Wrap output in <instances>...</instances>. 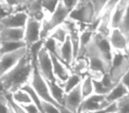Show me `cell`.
Returning a JSON list of instances; mask_svg holds the SVG:
<instances>
[{"mask_svg": "<svg viewBox=\"0 0 129 113\" xmlns=\"http://www.w3.org/2000/svg\"><path fill=\"white\" fill-rule=\"evenodd\" d=\"M32 74V59L29 52H27V55L13 69L1 76L2 91L6 94L13 95L18 90L22 89L26 85L30 83Z\"/></svg>", "mask_w": 129, "mask_h": 113, "instance_id": "1", "label": "cell"}, {"mask_svg": "<svg viewBox=\"0 0 129 113\" xmlns=\"http://www.w3.org/2000/svg\"><path fill=\"white\" fill-rule=\"evenodd\" d=\"M69 14L70 10L64 6L62 1H60L55 11L50 14H47L46 18L43 20L42 27V40H45L56 27L64 24L68 19Z\"/></svg>", "mask_w": 129, "mask_h": 113, "instance_id": "2", "label": "cell"}, {"mask_svg": "<svg viewBox=\"0 0 129 113\" xmlns=\"http://www.w3.org/2000/svg\"><path fill=\"white\" fill-rule=\"evenodd\" d=\"M84 58L88 61L89 70L101 71L104 73H109L111 70V62L109 61L100 51L98 47L92 38L85 50Z\"/></svg>", "mask_w": 129, "mask_h": 113, "instance_id": "3", "label": "cell"}, {"mask_svg": "<svg viewBox=\"0 0 129 113\" xmlns=\"http://www.w3.org/2000/svg\"><path fill=\"white\" fill-rule=\"evenodd\" d=\"M69 19L76 21L80 28L83 29L87 26L91 25L95 21V11L89 0L84 3H80L75 8L70 12Z\"/></svg>", "mask_w": 129, "mask_h": 113, "instance_id": "4", "label": "cell"}, {"mask_svg": "<svg viewBox=\"0 0 129 113\" xmlns=\"http://www.w3.org/2000/svg\"><path fill=\"white\" fill-rule=\"evenodd\" d=\"M129 70V58L126 53L113 51L110 76L115 84H118Z\"/></svg>", "mask_w": 129, "mask_h": 113, "instance_id": "5", "label": "cell"}, {"mask_svg": "<svg viewBox=\"0 0 129 113\" xmlns=\"http://www.w3.org/2000/svg\"><path fill=\"white\" fill-rule=\"evenodd\" d=\"M37 66L40 73L42 74L46 81H56V78L53 72V64H52L51 56L49 51L44 48H42L38 54Z\"/></svg>", "mask_w": 129, "mask_h": 113, "instance_id": "6", "label": "cell"}, {"mask_svg": "<svg viewBox=\"0 0 129 113\" xmlns=\"http://www.w3.org/2000/svg\"><path fill=\"white\" fill-rule=\"evenodd\" d=\"M42 27L43 22L32 17H29L25 27L24 42L28 50L33 44L42 40Z\"/></svg>", "mask_w": 129, "mask_h": 113, "instance_id": "7", "label": "cell"}, {"mask_svg": "<svg viewBox=\"0 0 129 113\" xmlns=\"http://www.w3.org/2000/svg\"><path fill=\"white\" fill-rule=\"evenodd\" d=\"M28 52L27 48H23L16 51L1 55L0 60V76L4 75L6 72L13 69Z\"/></svg>", "mask_w": 129, "mask_h": 113, "instance_id": "8", "label": "cell"}, {"mask_svg": "<svg viewBox=\"0 0 129 113\" xmlns=\"http://www.w3.org/2000/svg\"><path fill=\"white\" fill-rule=\"evenodd\" d=\"M109 105L110 103L106 100V95L94 94L91 96L84 99L80 108L79 113L95 112V111L105 109Z\"/></svg>", "mask_w": 129, "mask_h": 113, "instance_id": "9", "label": "cell"}, {"mask_svg": "<svg viewBox=\"0 0 129 113\" xmlns=\"http://www.w3.org/2000/svg\"><path fill=\"white\" fill-rule=\"evenodd\" d=\"M83 98L81 92V84L76 87L72 91L66 93L64 97V107L70 113H79L80 108L82 104Z\"/></svg>", "mask_w": 129, "mask_h": 113, "instance_id": "10", "label": "cell"}, {"mask_svg": "<svg viewBox=\"0 0 129 113\" xmlns=\"http://www.w3.org/2000/svg\"><path fill=\"white\" fill-rule=\"evenodd\" d=\"M29 16L27 12H15L7 15L0 20V27L10 28H25Z\"/></svg>", "mask_w": 129, "mask_h": 113, "instance_id": "11", "label": "cell"}, {"mask_svg": "<svg viewBox=\"0 0 129 113\" xmlns=\"http://www.w3.org/2000/svg\"><path fill=\"white\" fill-rule=\"evenodd\" d=\"M109 39L111 42V47L113 49V51L126 53L127 46H128V39L119 28L111 29Z\"/></svg>", "mask_w": 129, "mask_h": 113, "instance_id": "12", "label": "cell"}, {"mask_svg": "<svg viewBox=\"0 0 129 113\" xmlns=\"http://www.w3.org/2000/svg\"><path fill=\"white\" fill-rule=\"evenodd\" d=\"M50 56H51L52 64H53V72L56 81L60 83L61 85H63L70 77L71 73H72V72L70 71L71 69L67 65H64L60 59H58L57 57L53 55Z\"/></svg>", "mask_w": 129, "mask_h": 113, "instance_id": "13", "label": "cell"}, {"mask_svg": "<svg viewBox=\"0 0 129 113\" xmlns=\"http://www.w3.org/2000/svg\"><path fill=\"white\" fill-rule=\"evenodd\" d=\"M25 37V28L0 27V42H21Z\"/></svg>", "mask_w": 129, "mask_h": 113, "instance_id": "14", "label": "cell"}, {"mask_svg": "<svg viewBox=\"0 0 129 113\" xmlns=\"http://www.w3.org/2000/svg\"><path fill=\"white\" fill-rule=\"evenodd\" d=\"M93 40L100 51L104 54V56L107 58L109 61L111 62L113 56V49L111 47V42H110L109 37H106L102 34L95 32L93 35Z\"/></svg>", "mask_w": 129, "mask_h": 113, "instance_id": "15", "label": "cell"}, {"mask_svg": "<svg viewBox=\"0 0 129 113\" xmlns=\"http://www.w3.org/2000/svg\"><path fill=\"white\" fill-rule=\"evenodd\" d=\"M129 0H121L113 9L112 15H111V27L112 28H119L125 13L126 12L127 6Z\"/></svg>", "mask_w": 129, "mask_h": 113, "instance_id": "16", "label": "cell"}, {"mask_svg": "<svg viewBox=\"0 0 129 113\" xmlns=\"http://www.w3.org/2000/svg\"><path fill=\"white\" fill-rule=\"evenodd\" d=\"M60 58L61 61L66 65L72 68V65L74 62V47H73L71 38L68 35L66 42L61 45L60 48Z\"/></svg>", "mask_w": 129, "mask_h": 113, "instance_id": "17", "label": "cell"}, {"mask_svg": "<svg viewBox=\"0 0 129 113\" xmlns=\"http://www.w3.org/2000/svg\"><path fill=\"white\" fill-rule=\"evenodd\" d=\"M129 94V90L123 83L120 81L118 84L113 88V89L106 95V100L110 104L113 103V102H118L119 99L123 98L126 95Z\"/></svg>", "mask_w": 129, "mask_h": 113, "instance_id": "18", "label": "cell"}, {"mask_svg": "<svg viewBox=\"0 0 129 113\" xmlns=\"http://www.w3.org/2000/svg\"><path fill=\"white\" fill-rule=\"evenodd\" d=\"M48 82V86L50 88V92L51 96L53 97V99L59 103L60 105L64 106V97L66 95V92L63 88V86L58 83L57 81H47Z\"/></svg>", "mask_w": 129, "mask_h": 113, "instance_id": "19", "label": "cell"}, {"mask_svg": "<svg viewBox=\"0 0 129 113\" xmlns=\"http://www.w3.org/2000/svg\"><path fill=\"white\" fill-rule=\"evenodd\" d=\"M95 32L89 30L88 28H84L83 30L81 31V40H80V50L79 54H78V58H84L85 50H86L87 46L88 45V43L91 42L93 35Z\"/></svg>", "mask_w": 129, "mask_h": 113, "instance_id": "20", "label": "cell"}, {"mask_svg": "<svg viewBox=\"0 0 129 113\" xmlns=\"http://www.w3.org/2000/svg\"><path fill=\"white\" fill-rule=\"evenodd\" d=\"M0 53L1 55L9 53V52L16 51L23 48H27V44L24 41L21 42H0Z\"/></svg>", "mask_w": 129, "mask_h": 113, "instance_id": "21", "label": "cell"}, {"mask_svg": "<svg viewBox=\"0 0 129 113\" xmlns=\"http://www.w3.org/2000/svg\"><path fill=\"white\" fill-rule=\"evenodd\" d=\"M72 72L73 73H77L80 75L83 76L88 75V72H89V64L88 61L85 58H78L74 62L72 65Z\"/></svg>", "mask_w": 129, "mask_h": 113, "instance_id": "22", "label": "cell"}, {"mask_svg": "<svg viewBox=\"0 0 129 113\" xmlns=\"http://www.w3.org/2000/svg\"><path fill=\"white\" fill-rule=\"evenodd\" d=\"M68 35H69V31H68V29H67V26L64 25V24H62V25L56 27V28L50 33L48 37L53 38L57 43L63 44V43L66 42L67 38L68 37Z\"/></svg>", "mask_w": 129, "mask_h": 113, "instance_id": "23", "label": "cell"}, {"mask_svg": "<svg viewBox=\"0 0 129 113\" xmlns=\"http://www.w3.org/2000/svg\"><path fill=\"white\" fill-rule=\"evenodd\" d=\"M6 3H7L12 8L13 13L15 12L24 11L26 12L27 8L31 6L36 0H3Z\"/></svg>", "mask_w": 129, "mask_h": 113, "instance_id": "24", "label": "cell"}, {"mask_svg": "<svg viewBox=\"0 0 129 113\" xmlns=\"http://www.w3.org/2000/svg\"><path fill=\"white\" fill-rule=\"evenodd\" d=\"M61 43H57L56 40H54L51 37H47L44 40V48L49 51L50 55H53L57 57L58 59L61 60L60 58V48H61Z\"/></svg>", "mask_w": 129, "mask_h": 113, "instance_id": "25", "label": "cell"}, {"mask_svg": "<svg viewBox=\"0 0 129 113\" xmlns=\"http://www.w3.org/2000/svg\"><path fill=\"white\" fill-rule=\"evenodd\" d=\"M83 78L84 77L80 75V74L73 73L72 72L70 77L67 79V81L62 85L64 89V92H66V93H68V92L72 91L73 89H74L76 87L81 85L83 81Z\"/></svg>", "mask_w": 129, "mask_h": 113, "instance_id": "26", "label": "cell"}, {"mask_svg": "<svg viewBox=\"0 0 129 113\" xmlns=\"http://www.w3.org/2000/svg\"><path fill=\"white\" fill-rule=\"evenodd\" d=\"M81 92H82L83 98L86 99L95 94V87L94 81L89 75H85L81 82Z\"/></svg>", "mask_w": 129, "mask_h": 113, "instance_id": "27", "label": "cell"}, {"mask_svg": "<svg viewBox=\"0 0 129 113\" xmlns=\"http://www.w3.org/2000/svg\"><path fill=\"white\" fill-rule=\"evenodd\" d=\"M12 98H13V100L15 102L20 104V105L32 103L33 102L32 98L29 95V94L27 91H25L24 89H20L15 92V93H13L12 95Z\"/></svg>", "mask_w": 129, "mask_h": 113, "instance_id": "28", "label": "cell"}, {"mask_svg": "<svg viewBox=\"0 0 129 113\" xmlns=\"http://www.w3.org/2000/svg\"><path fill=\"white\" fill-rule=\"evenodd\" d=\"M95 11V21L98 20L110 0H89Z\"/></svg>", "mask_w": 129, "mask_h": 113, "instance_id": "29", "label": "cell"}, {"mask_svg": "<svg viewBox=\"0 0 129 113\" xmlns=\"http://www.w3.org/2000/svg\"><path fill=\"white\" fill-rule=\"evenodd\" d=\"M60 1L61 0H42V6L45 12L48 14H50L55 11Z\"/></svg>", "mask_w": 129, "mask_h": 113, "instance_id": "30", "label": "cell"}, {"mask_svg": "<svg viewBox=\"0 0 129 113\" xmlns=\"http://www.w3.org/2000/svg\"><path fill=\"white\" fill-rule=\"evenodd\" d=\"M42 113H63L55 104L42 100Z\"/></svg>", "mask_w": 129, "mask_h": 113, "instance_id": "31", "label": "cell"}, {"mask_svg": "<svg viewBox=\"0 0 129 113\" xmlns=\"http://www.w3.org/2000/svg\"><path fill=\"white\" fill-rule=\"evenodd\" d=\"M118 113H129V94L117 102Z\"/></svg>", "mask_w": 129, "mask_h": 113, "instance_id": "32", "label": "cell"}, {"mask_svg": "<svg viewBox=\"0 0 129 113\" xmlns=\"http://www.w3.org/2000/svg\"><path fill=\"white\" fill-rule=\"evenodd\" d=\"M119 29L127 37L128 43H129V2H128V6H127L126 12H125V16H124L123 20H122V22H121Z\"/></svg>", "mask_w": 129, "mask_h": 113, "instance_id": "33", "label": "cell"}, {"mask_svg": "<svg viewBox=\"0 0 129 113\" xmlns=\"http://www.w3.org/2000/svg\"><path fill=\"white\" fill-rule=\"evenodd\" d=\"M5 95H6V97H7V99H8V102H9L10 107H11V109H12V112L13 113H27V111L23 109V107H22L20 104L17 103V102H15L13 100V98H12V95L6 94V93H5Z\"/></svg>", "mask_w": 129, "mask_h": 113, "instance_id": "34", "label": "cell"}, {"mask_svg": "<svg viewBox=\"0 0 129 113\" xmlns=\"http://www.w3.org/2000/svg\"><path fill=\"white\" fill-rule=\"evenodd\" d=\"M94 87H95V94L102 95H107L111 91V88H107L102 83V81H94Z\"/></svg>", "mask_w": 129, "mask_h": 113, "instance_id": "35", "label": "cell"}, {"mask_svg": "<svg viewBox=\"0 0 129 113\" xmlns=\"http://www.w3.org/2000/svg\"><path fill=\"white\" fill-rule=\"evenodd\" d=\"M0 104H1V113H12L11 107H10L9 102L5 95L4 92L1 93V97H0Z\"/></svg>", "mask_w": 129, "mask_h": 113, "instance_id": "36", "label": "cell"}, {"mask_svg": "<svg viewBox=\"0 0 129 113\" xmlns=\"http://www.w3.org/2000/svg\"><path fill=\"white\" fill-rule=\"evenodd\" d=\"M23 107V109L27 111V113H42L41 110L39 109V108L34 103H28V104H24L21 105Z\"/></svg>", "mask_w": 129, "mask_h": 113, "instance_id": "37", "label": "cell"}, {"mask_svg": "<svg viewBox=\"0 0 129 113\" xmlns=\"http://www.w3.org/2000/svg\"><path fill=\"white\" fill-rule=\"evenodd\" d=\"M61 1L64 3V6L70 10V12L72 11L74 8H75L80 2V0H61Z\"/></svg>", "mask_w": 129, "mask_h": 113, "instance_id": "38", "label": "cell"}, {"mask_svg": "<svg viewBox=\"0 0 129 113\" xmlns=\"http://www.w3.org/2000/svg\"><path fill=\"white\" fill-rule=\"evenodd\" d=\"M121 82L123 83L129 90V70H128V72L125 73V75L123 77V79L121 80Z\"/></svg>", "mask_w": 129, "mask_h": 113, "instance_id": "39", "label": "cell"}, {"mask_svg": "<svg viewBox=\"0 0 129 113\" xmlns=\"http://www.w3.org/2000/svg\"><path fill=\"white\" fill-rule=\"evenodd\" d=\"M126 55L129 58V43H128V46H127V50H126Z\"/></svg>", "mask_w": 129, "mask_h": 113, "instance_id": "40", "label": "cell"}, {"mask_svg": "<svg viewBox=\"0 0 129 113\" xmlns=\"http://www.w3.org/2000/svg\"><path fill=\"white\" fill-rule=\"evenodd\" d=\"M87 1H88V0H80L79 4H80V3H84V2H87Z\"/></svg>", "mask_w": 129, "mask_h": 113, "instance_id": "41", "label": "cell"}]
</instances>
